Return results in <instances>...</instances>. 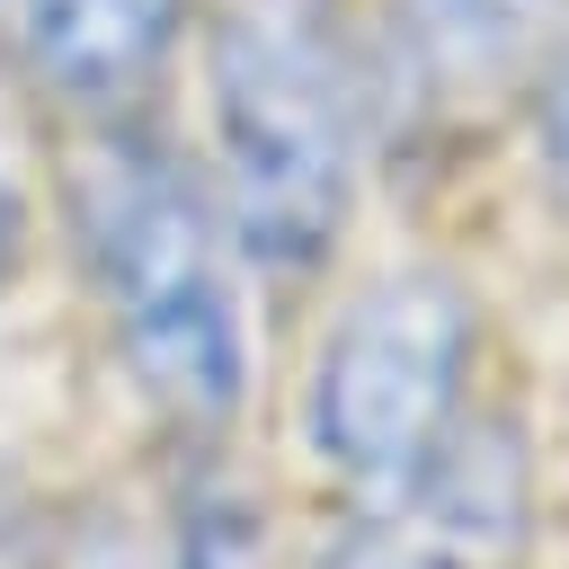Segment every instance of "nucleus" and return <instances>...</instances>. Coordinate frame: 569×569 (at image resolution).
<instances>
[{"label": "nucleus", "mask_w": 569, "mask_h": 569, "mask_svg": "<svg viewBox=\"0 0 569 569\" xmlns=\"http://www.w3.org/2000/svg\"><path fill=\"white\" fill-rule=\"evenodd\" d=\"M525 116H533V160H542L551 196L569 204V44H560V62L542 71V89L525 98Z\"/></svg>", "instance_id": "8"}, {"label": "nucleus", "mask_w": 569, "mask_h": 569, "mask_svg": "<svg viewBox=\"0 0 569 569\" xmlns=\"http://www.w3.org/2000/svg\"><path fill=\"white\" fill-rule=\"evenodd\" d=\"M204 187L258 276H320L373 169L365 0H196Z\"/></svg>", "instance_id": "1"}, {"label": "nucleus", "mask_w": 569, "mask_h": 569, "mask_svg": "<svg viewBox=\"0 0 569 569\" xmlns=\"http://www.w3.org/2000/svg\"><path fill=\"white\" fill-rule=\"evenodd\" d=\"M187 9L196 0H0V44L71 124H107L142 116L187 44Z\"/></svg>", "instance_id": "6"}, {"label": "nucleus", "mask_w": 569, "mask_h": 569, "mask_svg": "<svg viewBox=\"0 0 569 569\" xmlns=\"http://www.w3.org/2000/svg\"><path fill=\"white\" fill-rule=\"evenodd\" d=\"M569 44V0H382L365 18L373 151H436L489 133L542 89Z\"/></svg>", "instance_id": "4"}, {"label": "nucleus", "mask_w": 569, "mask_h": 569, "mask_svg": "<svg viewBox=\"0 0 569 569\" xmlns=\"http://www.w3.org/2000/svg\"><path fill=\"white\" fill-rule=\"evenodd\" d=\"M62 196L80 276L107 311L133 391L187 445H222L258 382V320H249V258L204 169L160 133H142V116H107L80 124Z\"/></svg>", "instance_id": "2"}, {"label": "nucleus", "mask_w": 569, "mask_h": 569, "mask_svg": "<svg viewBox=\"0 0 569 569\" xmlns=\"http://www.w3.org/2000/svg\"><path fill=\"white\" fill-rule=\"evenodd\" d=\"M480 302L445 267H391L338 302L302 373V445L347 507L418 489L480 418Z\"/></svg>", "instance_id": "3"}, {"label": "nucleus", "mask_w": 569, "mask_h": 569, "mask_svg": "<svg viewBox=\"0 0 569 569\" xmlns=\"http://www.w3.org/2000/svg\"><path fill=\"white\" fill-rule=\"evenodd\" d=\"M169 569H267V525L258 507L231 489V480H196L187 507H178V533H169Z\"/></svg>", "instance_id": "7"}, {"label": "nucleus", "mask_w": 569, "mask_h": 569, "mask_svg": "<svg viewBox=\"0 0 569 569\" xmlns=\"http://www.w3.org/2000/svg\"><path fill=\"white\" fill-rule=\"evenodd\" d=\"M525 436L516 418H498L480 400V418L445 445V462L382 498V507H347L338 542L320 569H516L525 560Z\"/></svg>", "instance_id": "5"}]
</instances>
